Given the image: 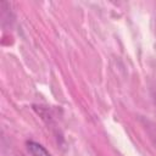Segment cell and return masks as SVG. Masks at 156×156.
<instances>
[{
	"label": "cell",
	"mask_w": 156,
	"mask_h": 156,
	"mask_svg": "<svg viewBox=\"0 0 156 156\" xmlns=\"http://www.w3.org/2000/svg\"><path fill=\"white\" fill-rule=\"evenodd\" d=\"M27 149L32 156H51V154L39 143L34 140L27 141Z\"/></svg>",
	"instance_id": "1"
}]
</instances>
